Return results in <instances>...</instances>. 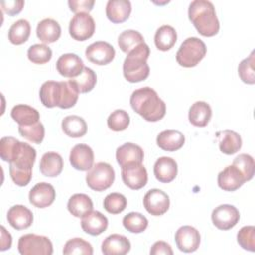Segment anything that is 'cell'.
I'll return each mask as SVG.
<instances>
[{
    "label": "cell",
    "mask_w": 255,
    "mask_h": 255,
    "mask_svg": "<svg viewBox=\"0 0 255 255\" xmlns=\"http://www.w3.org/2000/svg\"><path fill=\"white\" fill-rule=\"evenodd\" d=\"M0 156L9 162L12 180L19 186H26L32 179V167L36 160V150L29 143L12 136L0 140Z\"/></svg>",
    "instance_id": "obj_1"
},
{
    "label": "cell",
    "mask_w": 255,
    "mask_h": 255,
    "mask_svg": "<svg viewBox=\"0 0 255 255\" xmlns=\"http://www.w3.org/2000/svg\"><path fill=\"white\" fill-rule=\"evenodd\" d=\"M79 92L71 81H47L40 88V100L46 108L59 107L70 109L74 107L79 98Z\"/></svg>",
    "instance_id": "obj_2"
},
{
    "label": "cell",
    "mask_w": 255,
    "mask_h": 255,
    "mask_svg": "<svg viewBox=\"0 0 255 255\" xmlns=\"http://www.w3.org/2000/svg\"><path fill=\"white\" fill-rule=\"evenodd\" d=\"M129 103L132 110L147 122H157L166 113L165 103L149 87H143L133 91Z\"/></svg>",
    "instance_id": "obj_3"
},
{
    "label": "cell",
    "mask_w": 255,
    "mask_h": 255,
    "mask_svg": "<svg viewBox=\"0 0 255 255\" xmlns=\"http://www.w3.org/2000/svg\"><path fill=\"white\" fill-rule=\"evenodd\" d=\"M188 18L197 32L204 37H212L219 32V21L210 1H192L188 8Z\"/></svg>",
    "instance_id": "obj_4"
},
{
    "label": "cell",
    "mask_w": 255,
    "mask_h": 255,
    "mask_svg": "<svg viewBox=\"0 0 255 255\" xmlns=\"http://www.w3.org/2000/svg\"><path fill=\"white\" fill-rule=\"evenodd\" d=\"M149 54V47L145 43L138 45L127 54L128 56L123 64V73L128 82L138 83L149 76V66L147 64Z\"/></svg>",
    "instance_id": "obj_5"
},
{
    "label": "cell",
    "mask_w": 255,
    "mask_h": 255,
    "mask_svg": "<svg viewBox=\"0 0 255 255\" xmlns=\"http://www.w3.org/2000/svg\"><path fill=\"white\" fill-rule=\"evenodd\" d=\"M206 55V46L204 42L196 37L185 39L177 53L176 62L184 68L195 67Z\"/></svg>",
    "instance_id": "obj_6"
},
{
    "label": "cell",
    "mask_w": 255,
    "mask_h": 255,
    "mask_svg": "<svg viewBox=\"0 0 255 255\" xmlns=\"http://www.w3.org/2000/svg\"><path fill=\"white\" fill-rule=\"evenodd\" d=\"M115 180V170L107 162H97L86 174L88 186L95 191H104L112 186Z\"/></svg>",
    "instance_id": "obj_7"
},
{
    "label": "cell",
    "mask_w": 255,
    "mask_h": 255,
    "mask_svg": "<svg viewBox=\"0 0 255 255\" xmlns=\"http://www.w3.org/2000/svg\"><path fill=\"white\" fill-rule=\"evenodd\" d=\"M18 251L22 255H51L53 244L47 236L28 233L19 238Z\"/></svg>",
    "instance_id": "obj_8"
},
{
    "label": "cell",
    "mask_w": 255,
    "mask_h": 255,
    "mask_svg": "<svg viewBox=\"0 0 255 255\" xmlns=\"http://www.w3.org/2000/svg\"><path fill=\"white\" fill-rule=\"evenodd\" d=\"M96 30V24L89 13H78L71 19L69 24L70 36L77 41L90 39Z\"/></svg>",
    "instance_id": "obj_9"
},
{
    "label": "cell",
    "mask_w": 255,
    "mask_h": 255,
    "mask_svg": "<svg viewBox=\"0 0 255 255\" xmlns=\"http://www.w3.org/2000/svg\"><path fill=\"white\" fill-rule=\"evenodd\" d=\"M122 179L124 183L133 190H138L147 183V171L141 162H130L122 167Z\"/></svg>",
    "instance_id": "obj_10"
},
{
    "label": "cell",
    "mask_w": 255,
    "mask_h": 255,
    "mask_svg": "<svg viewBox=\"0 0 255 255\" xmlns=\"http://www.w3.org/2000/svg\"><path fill=\"white\" fill-rule=\"evenodd\" d=\"M240 219L238 209L231 204H221L215 207L211 213L212 223L220 230L233 228Z\"/></svg>",
    "instance_id": "obj_11"
},
{
    "label": "cell",
    "mask_w": 255,
    "mask_h": 255,
    "mask_svg": "<svg viewBox=\"0 0 255 255\" xmlns=\"http://www.w3.org/2000/svg\"><path fill=\"white\" fill-rule=\"evenodd\" d=\"M170 200L168 195L157 188L149 189L143 197V206L153 216L163 215L169 208Z\"/></svg>",
    "instance_id": "obj_12"
},
{
    "label": "cell",
    "mask_w": 255,
    "mask_h": 255,
    "mask_svg": "<svg viewBox=\"0 0 255 255\" xmlns=\"http://www.w3.org/2000/svg\"><path fill=\"white\" fill-rule=\"evenodd\" d=\"M86 58L93 64L103 66L111 63L116 55L114 47L105 41H97L87 47Z\"/></svg>",
    "instance_id": "obj_13"
},
{
    "label": "cell",
    "mask_w": 255,
    "mask_h": 255,
    "mask_svg": "<svg viewBox=\"0 0 255 255\" xmlns=\"http://www.w3.org/2000/svg\"><path fill=\"white\" fill-rule=\"evenodd\" d=\"M174 239L178 249L185 253L194 252L200 244L199 231L189 225L179 227L175 232Z\"/></svg>",
    "instance_id": "obj_14"
},
{
    "label": "cell",
    "mask_w": 255,
    "mask_h": 255,
    "mask_svg": "<svg viewBox=\"0 0 255 255\" xmlns=\"http://www.w3.org/2000/svg\"><path fill=\"white\" fill-rule=\"evenodd\" d=\"M69 159L75 169L86 171L94 165V151L88 144L79 143L72 148Z\"/></svg>",
    "instance_id": "obj_15"
},
{
    "label": "cell",
    "mask_w": 255,
    "mask_h": 255,
    "mask_svg": "<svg viewBox=\"0 0 255 255\" xmlns=\"http://www.w3.org/2000/svg\"><path fill=\"white\" fill-rule=\"evenodd\" d=\"M246 182L243 173L233 164L226 166L218 173V186L224 191H235Z\"/></svg>",
    "instance_id": "obj_16"
},
{
    "label": "cell",
    "mask_w": 255,
    "mask_h": 255,
    "mask_svg": "<svg viewBox=\"0 0 255 255\" xmlns=\"http://www.w3.org/2000/svg\"><path fill=\"white\" fill-rule=\"evenodd\" d=\"M56 198V191L50 183L39 182L29 192V201L38 208L50 206Z\"/></svg>",
    "instance_id": "obj_17"
},
{
    "label": "cell",
    "mask_w": 255,
    "mask_h": 255,
    "mask_svg": "<svg viewBox=\"0 0 255 255\" xmlns=\"http://www.w3.org/2000/svg\"><path fill=\"white\" fill-rule=\"evenodd\" d=\"M57 71L66 78H76L83 72L85 66L83 60L76 54L68 53L62 55L56 63Z\"/></svg>",
    "instance_id": "obj_18"
},
{
    "label": "cell",
    "mask_w": 255,
    "mask_h": 255,
    "mask_svg": "<svg viewBox=\"0 0 255 255\" xmlns=\"http://www.w3.org/2000/svg\"><path fill=\"white\" fill-rule=\"evenodd\" d=\"M108 218L97 210L90 211L84 215L81 220L82 229L92 236H97L103 233L108 228Z\"/></svg>",
    "instance_id": "obj_19"
},
{
    "label": "cell",
    "mask_w": 255,
    "mask_h": 255,
    "mask_svg": "<svg viewBox=\"0 0 255 255\" xmlns=\"http://www.w3.org/2000/svg\"><path fill=\"white\" fill-rule=\"evenodd\" d=\"M33 218L32 211L21 204L10 207L7 212L8 223L16 230H23L30 227L33 223Z\"/></svg>",
    "instance_id": "obj_20"
},
{
    "label": "cell",
    "mask_w": 255,
    "mask_h": 255,
    "mask_svg": "<svg viewBox=\"0 0 255 255\" xmlns=\"http://www.w3.org/2000/svg\"><path fill=\"white\" fill-rule=\"evenodd\" d=\"M144 152L143 149L132 142H127L119 146L116 150V159L121 167L130 162H141L143 161Z\"/></svg>",
    "instance_id": "obj_21"
},
{
    "label": "cell",
    "mask_w": 255,
    "mask_h": 255,
    "mask_svg": "<svg viewBox=\"0 0 255 255\" xmlns=\"http://www.w3.org/2000/svg\"><path fill=\"white\" fill-rule=\"evenodd\" d=\"M131 13V4L128 0H109L106 6L108 19L115 24L127 21Z\"/></svg>",
    "instance_id": "obj_22"
},
{
    "label": "cell",
    "mask_w": 255,
    "mask_h": 255,
    "mask_svg": "<svg viewBox=\"0 0 255 255\" xmlns=\"http://www.w3.org/2000/svg\"><path fill=\"white\" fill-rule=\"evenodd\" d=\"M153 173L159 182L169 183L177 175V163L171 157H159L154 163Z\"/></svg>",
    "instance_id": "obj_23"
},
{
    "label": "cell",
    "mask_w": 255,
    "mask_h": 255,
    "mask_svg": "<svg viewBox=\"0 0 255 255\" xmlns=\"http://www.w3.org/2000/svg\"><path fill=\"white\" fill-rule=\"evenodd\" d=\"M129 240L118 233L109 235L102 243V252L105 255H124L130 250Z\"/></svg>",
    "instance_id": "obj_24"
},
{
    "label": "cell",
    "mask_w": 255,
    "mask_h": 255,
    "mask_svg": "<svg viewBox=\"0 0 255 255\" xmlns=\"http://www.w3.org/2000/svg\"><path fill=\"white\" fill-rule=\"evenodd\" d=\"M61 32L60 24L51 18L40 21L36 29L38 39L44 44H51L59 40L61 37Z\"/></svg>",
    "instance_id": "obj_25"
},
{
    "label": "cell",
    "mask_w": 255,
    "mask_h": 255,
    "mask_svg": "<svg viewBox=\"0 0 255 255\" xmlns=\"http://www.w3.org/2000/svg\"><path fill=\"white\" fill-rule=\"evenodd\" d=\"M185 142V136L178 130L166 129L161 131L156 137L157 145L165 151H175L180 149Z\"/></svg>",
    "instance_id": "obj_26"
},
{
    "label": "cell",
    "mask_w": 255,
    "mask_h": 255,
    "mask_svg": "<svg viewBox=\"0 0 255 255\" xmlns=\"http://www.w3.org/2000/svg\"><path fill=\"white\" fill-rule=\"evenodd\" d=\"M64 167L62 156L55 151H48L43 154L40 161V171L44 176L56 177Z\"/></svg>",
    "instance_id": "obj_27"
},
{
    "label": "cell",
    "mask_w": 255,
    "mask_h": 255,
    "mask_svg": "<svg viewBox=\"0 0 255 255\" xmlns=\"http://www.w3.org/2000/svg\"><path fill=\"white\" fill-rule=\"evenodd\" d=\"M212 116V110L209 104L203 101H197L189 109L188 120L191 125L199 128L207 126Z\"/></svg>",
    "instance_id": "obj_28"
},
{
    "label": "cell",
    "mask_w": 255,
    "mask_h": 255,
    "mask_svg": "<svg viewBox=\"0 0 255 255\" xmlns=\"http://www.w3.org/2000/svg\"><path fill=\"white\" fill-rule=\"evenodd\" d=\"M12 119L19 126H31L40 122V114L31 106L19 104L13 107L11 110Z\"/></svg>",
    "instance_id": "obj_29"
},
{
    "label": "cell",
    "mask_w": 255,
    "mask_h": 255,
    "mask_svg": "<svg viewBox=\"0 0 255 255\" xmlns=\"http://www.w3.org/2000/svg\"><path fill=\"white\" fill-rule=\"evenodd\" d=\"M217 137L219 138V149L222 153L231 155L239 151L242 146V139L239 133L233 130H223L217 132Z\"/></svg>",
    "instance_id": "obj_30"
},
{
    "label": "cell",
    "mask_w": 255,
    "mask_h": 255,
    "mask_svg": "<svg viewBox=\"0 0 255 255\" xmlns=\"http://www.w3.org/2000/svg\"><path fill=\"white\" fill-rule=\"evenodd\" d=\"M62 129L64 133L70 137H82L87 133V123L79 116H67L62 121Z\"/></svg>",
    "instance_id": "obj_31"
},
{
    "label": "cell",
    "mask_w": 255,
    "mask_h": 255,
    "mask_svg": "<svg viewBox=\"0 0 255 255\" xmlns=\"http://www.w3.org/2000/svg\"><path fill=\"white\" fill-rule=\"evenodd\" d=\"M67 207L72 215L80 218L93 210V201L87 194L76 193L69 198Z\"/></svg>",
    "instance_id": "obj_32"
},
{
    "label": "cell",
    "mask_w": 255,
    "mask_h": 255,
    "mask_svg": "<svg viewBox=\"0 0 255 255\" xmlns=\"http://www.w3.org/2000/svg\"><path fill=\"white\" fill-rule=\"evenodd\" d=\"M177 34L173 27L169 25H163L159 27L154 35L155 47L160 51L170 50L176 43Z\"/></svg>",
    "instance_id": "obj_33"
},
{
    "label": "cell",
    "mask_w": 255,
    "mask_h": 255,
    "mask_svg": "<svg viewBox=\"0 0 255 255\" xmlns=\"http://www.w3.org/2000/svg\"><path fill=\"white\" fill-rule=\"evenodd\" d=\"M31 26L25 19H20L12 24L8 32V39L13 45H22L30 37Z\"/></svg>",
    "instance_id": "obj_34"
},
{
    "label": "cell",
    "mask_w": 255,
    "mask_h": 255,
    "mask_svg": "<svg viewBox=\"0 0 255 255\" xmlns=\"http://www.w3.org/2000/svg\"><path fill=\"white\" fill-rule=\"evenodd\" d=\"M142 43H144L143 36L135 30H126L122 32L118 38V45L126 54H128L131 50Z\"/></svg>",
    "instance_id": "obj_35"
},
{
    "label": "cell",
    "mask_w": 255,
    "mask_h": 255,
    "mask_svg": "<svg viewBox=\"0 0 255 255\" xmlns=\"http://www.w3.org/2000/svg\"><path fill=\"white\" fill-rule=\"evenodd\" d=\"M69 81L74 84L79 93L85 94L91 92L95 88L97 83V76L91 68L85 67L81 75L76 78H72Z\"/></svg>",
    "instance_id": "obj_36"
},
{
    "label": "cell",
    "mask_w": 255,
    "mask_h": 255,
    "mask_svg": "<svg viewBox=\"0 0 255 255\" xmlns=\"http://www.w3.org/2000/svg\"><path fill=\"white\" fill-rule=\"evenodd\" d=\"M123 225L131 233H141L147 228L148 220L139 212H129L124 216Z\"/></svg>",
    "instance_id": "obj_37"
},
{
    "label": "cell",
    "mask_w": 255,
    "mask_h": 255,
    "mask_svg": "<svg viewBox=\"0 0 255 255\" xmlns=\"http://www.w3.org/2000/svg\"><path fill=\"white\" fill-rule=\"evenodd\" d=\"M18 131L21 136L37 144H40L45 136V128L41 122L31 126H19Z\"/></svg>",
    "instance_id": "obj_38"
},
{
    "label": "cell",
    "mask_w": 255,
    "mask_h": 255,
    "mask_svg": "<svg viewBox=\"0 0 255 255\" xmlns=\"http://www.w3.org/2000/svg\"><path fill=\"white\" fill-rule=\"evenodd\" d=\"M128 201L125 195L119 192H112L108 194L103 202L104 208L111 214H119L127 207Z\"/></svg>",
    "instance_id": "obj_39"
},
{
    "label": "cell",
    "mask_w": 255,
    "mask_h": 255,
    "mask_svg": "<svg viewBox=\"0 0 255 255\" xmlns=\"http://www.w3.org/2000/svg\"><path fill=\"white\" fill-rule=\"evenodd\" d=\"M93 247L91 243L84 240L83 238H72L68 240L63 249V254L71 255V254H84V255H92Z\"/></svg>",
    "instance_id": "obj_40"
},
{
    "label": "cell",
    "mask_w": 255,
    "mask_h": 255,
    "mask_svg": "<svg viewBox=\"0 0 255 255\" xmlns=\"http://www.w3.org/2000/svg\"><path fill=\"white\" fill-rule=\"evenodd\" d=\"M28 59L38 65L48 63L52 58V50L45 44H35L28 49Z\"/></svg>",
    "instance_id": "obj_41"
},
{
    "label": "cell",
    "mask_w": 255,
    "mask_h": 255,
    "mask_svg": "<svg viewBox=\"0 0 255 255\" xmlns=\"http://www.w3.org/2000/svg\"><path fill=\"white\" fill-rule=\"evenodd\" d=\"M129 116L125 110H116L108 118L107 124L110 129L114 131H123L129 125Z\"/></svg>",
    "instance_id": "obj_42"
},
{
    "label": "cell",
    "mask_w": 255,
    "mask_h": 255,
    "mask_svg": "<svg viewBox=\"0 0 255 255\" xmlns=\"http://www.w3.org/2000/svg\"><path fill=\"white\" fill-rule=\"evenodd\" d=\"M238 75L241 81L248 85L255 83V72H254V51L251 52L249 57L242 60L238 66Z\"/></svg>",
    "instance_id": "obj_43"
},
{
    "label": "cell",
    "mask_w": 255,
    "mask_h": 255,
    "mask_svg": "<svg viewBox=\"0 0 255 255\" xmlns=\"http://www.w3.org/2000/svg\"><path fill=\"white\" fill-rule=\"evenodd\" d=\"M232 164L234 166H236L243 173L246 181L253 178L254 170H255V163H254V159L251 155L246 154V153H241L234 158Z\"/></svg>",
    "instance_id": "obj_44"
},
{
    "label": "cell",
    "mask_w": 255,
    "mask_h": 255,
    "mask_svg": "<svg viewBox=\"0 0 255 255\" xmlns=\"http://www.w3.org/2000/svg\"><path fill=\"white\" fill-rule=\"evenodd\" d=\"M237 242L245 250L255 251V227L248 225L242 227L237 233Z\"/></svg>",
    "instance_id": "obj_45"
},
{
    "label": "cell",
    "mask_w": 255,
    "mask_h": 255,
    "mask_svg": "<svg viewBox=\"0 0 255 255\" xmlns=\"http://www.w3.org/2000/svg\"><path fill=\"white\" fill-rule=\"evenodd\" d=\"M94 0H69L68 5L72 12L78 13H89L94 7Z\"/></svg>",
    "instance_id": "obj_46"
},
{
    "label": "cell",
    "mask_w": 255,
    "mask_h": 255,
    "mask_svg": "<svg viewBox=\"0 0 255 255\" xmlns=\"http://www.w3.org/2000/svg\"><path fill=\"white\" fill-rule=\"evenodd\" d=\"M1 9L3 12H5L9 16H15L19 14L24 5L25 2L23 0H13V1H2L0 3Z\"/></svg>",
    "instance_id": "obj_47"
},
{
    "label": "cell",
    "mask_w": 255,
    "mask_h": 255,
    "mask_svg": "<svg viewBox=\"0 0 255 255\" xmlns=\"http://www.w3.org/2000/svg\"><path fill=\"white\" fill-rule=\"evenodd\" d=\"M150 255H160V254H164V255H172L173 251L171 249V246L164 242V241H156L150 248L149 251Z\"/></svg>",
    "instance_id": "obj_48"
},
{
    "label": "cell",
    "mask_w": 255,
    "mask_h": 255,
    "mask_svg": "<svg viewBox=\"0 0 255 255\" xmlns=\"http://www.w3.org/2000/svg\"><path fill=\"white\" fill-rule=\"evenodd\" d=\"M1 251H5L7 249H10L12 245V236L11 234L5 229L4 226H1Z\"/></svg>",
    "instance_id": "obj_49"
}]
</instances>
